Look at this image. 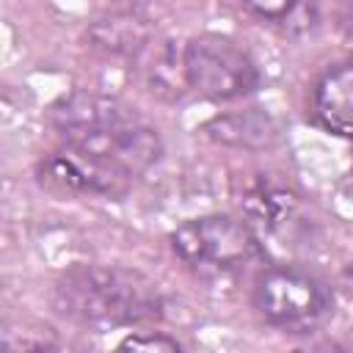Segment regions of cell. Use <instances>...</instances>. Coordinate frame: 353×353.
Masks as SVG:
<instances>
[{
    "mask_svg": "<svg viewBox=\"0 0 353 353\" xmlns=\"http://www.w3.org/2000/svg\"><path fill=\"white\" fill-rule=\"evenodd\" d=\"M61 146L39 160L36 179L55 196L119 199L163 154V141L132 108L102 94H72L50 108Z\"/></svg>",
    "mask_w": 353,
    "mask_h": 353,
    "instance_id": "6da1fadb",
    "label": "cell"
},
{
    "mask_svg": "<svg viewBox=\"0 0 353 353\" xmlns=\"http://www.w3.org/2000/svg\"><path fill=\"white\" fill-rule=\"evenodd\" d=\"M55 312L83 328L113 331L160 320L163 298L143 273L119 265H77L52 287Z\"/></svg>",
    "mask_w": 353,
    "mask_h": 353,
    "instance_id": "7a4b0ae2",
    "label": "cell"
},
{
    "mask_svg": "<svg viewBox=\"0 0 353 353\" xmlns=\"http://www.w3.org/2000/svg\"><path fill=\"white\" fill-rule=\"evenodd\" d=\"M171 251L193 273L207 279L237 276L262 256L254 226L234 215H201L171 232Z\"/></svg>",
    "mask_w": 353,
    "mask_h": 353,
    "instance_id": "3957f363",
    "label": "cell"
},
{
    "mask_svg": "<svg viewBox=\"0 0 353 353\" xmlns=\"http://www.w3.org/2000/svg\"><path fill=\"white\" fill-rule=\"evenodd\" d=\"M254 306L265 323L290 334H309L325 323L334 298L314 273L292 265H273L254 281Z\"/></svg>",
    "mask_w": 353,
    "mask_h": 353,
    "instance_id": "277c9868",
    "label": "cell"
},
{
    "mask_svg": "<svg viewBox=\"0 0 353 353\" xmlns=\"http://www.w3.org/2000/svg\"><path fill=\"white\" fill-rule=\"evenodd\" d=\"M182 66L188 88L212 102H232L248 97L259 85L254 58L229 36L199 33L182 47Z\"/></svg>",
    "mask_w": 353,
    "mask_h": 353,
    "instance_id": "5b68a950",
    "label": "cell"
},
{
    "mask_svg": "<svg viewBox=\"0 0 353 353\" xmlns=\"http://www.w3.org/2000/svg\"><path fill=\"white\" fill-rule=\"evenodd\" d=\"M312 116L323 130L353 138V61L328 69L314 83Z\"/></svg>",
    "mask_w": 353,
    "mask_h": 353,
    "instance_id": "8992f818",
    "label": "cell"
},
{
    "mask_svg": "<svg viewBox=\"0 0 353 353\" xmlns=\"http://www.w3.org/2000/svg\"><path fill=\"white\" fill-rule=\"evenodd\" d=\"M248 210V215L268 232L281 234V237H292L298 229H303L306 223L301 221V201L295 193L276 188V185H254L251 190H245V196L240 199Z\"/></svg>",
    "mask_w": 353,
    "mask_h": 353,
    "instance_id": "52a82bcc",
    "label": "cell"
},
{
    "mask_svg": "<svg viewBox=\"0 0 353 353\" xmlns=\"http://www.w3.org/2000/svg\"><path fill=\"white\" fill-rule=\"evenodd\" d=\"M207 132L234 149H262L270 146L279 135L276 121L268 113L259 110H245V113H229V116H215L207 124Z\"/></svg>",
    "mask_w": 353,
    "mask_h": 353,
    "instance_id": "ba28073f",
    "label": "cell"
},
{
    "mask_svg": "<svg viewBox=\"0 0 353 353\" xmlns=\"http://www.w3.org/2000/svg\"><path fill=\"white\" fill-rule=\"evenodd\" d=\"M91 41L116 55H141L152 44V30L138 14H110L91 28Z\"/></svg>",
    "mask_w": 353,
    "mask_h": 353,
    "instance_id": "9c48e42d",
    "label": "cell"
},
{
    "mask_svg": "<svg viewBox=\"0 0 353 353\" xmlns=\"http://www.w3.org/2000/svg\"><path fill=\"white\" fill-rule=\"evenodd\" d=\"M248 14L256 19L281 28L284 33H306L317 22V6L314 0H240Z\"/></svg>",
    "mask_w": 353,
    "mask_h": 353,
    "instance_id": "30bf717a",
    "label": "cell"
},
{
    "mask_svg": "<svg viewBox=\"0 0 353 353\" xmlns=\"http://www.w3.org/2000/svg\"><path fill=\"white\" fill-rule=\"evenodd\" d=\"M119 347H127V350H179L182 345L163 331H141V334H130L127 339H121Z\"/></svg>",
    "mask_w": 353,
    "mask_h": 353,
    "instance_id": "8fae6325",
    "label": "cell"
},
{
    "mask_svg": "<svg viewBox=\"0 0 353 353\" xmlns=\"http://www.w3.org/2000/svg\"><path fill=\"white\" fill-rule=\"evenodd\" d=\"M334 19L336 28L353 39V0H334Z\"/></svg>",
    "mask_w": 353,
    "mask_h": 353,
    "instance_id": "7c38bea8",
    "label": "cell"
}]
</instances>
